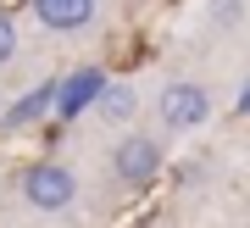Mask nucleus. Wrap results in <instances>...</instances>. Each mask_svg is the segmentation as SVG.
<instances>
[{
	"mask_svg": "<svg viewBox=\"0 0 250 228\" xmlns=\"http://www.w3.org/2000/svg\"><path fill=\"white\" fill-rule=\"evenodd\" d=\"M34 17L50 34H78L95 23V0H34Z\"/></svg>",
	"mask_w": 250,
	"mask_h": 228,
	"instance_id": "5",
	"label": "nucleus"
},
{
	"mask_svg": "<svg viewBox=\"0 0 250 228\" xmlns=\"http://www.w3.org/2000/svg\"><path fill=\"white\" fill-rule=\"evenodd\" d=\"M11 56H17V28H11V17L0 11V67H6Z\"/></svg>",
	"mask_w": 250,
	"mask_h": 228,
	"instance_id": "8",
	"label": "nucleus"
},
{
	"mask_svg": "<svg viewBox=\"0 0 250 228\" xmlns=\"http://www.w3.org/2000/svg\"><path fill=\"white\" fill-rule=\"evenodd\" d=\"M156 112H161V123L172 134H189V128H200L206 117H211V95H206L200 84H167L161 100H156Z\"/></svg>",
	"mask_w": 250,
	"mask_h": 228,
	"instance_id": "2",
	"label": "nucleus"
},
{
	"mask_svg": "<svg viewBox=\"0 0 250 228\" xmlns=\"http://www.w3.org/2000/svg\"><path fill=\"white\" fill-rule=\"evenodd\" d=\"M134 112H139L134 84H106V89H100V100H95V117H100V123H128Z\"/></svg>",
	"mask_w": 250,
	"mask_h": 228,
	"instance_id": "6",
	"label": "nucleus"
},
{
	"mask_svg": "<svg viewBox=\"0 0 250 228\" xmlns=\"http://www.w3.org/2000/svg\"><path fill=\"white\" fill-rule=\"evenodd\" d=\"M111 173L123 178V184H150L161 173V145L150 134H128V139L111 150Z\"/></svg>",
	"mask_w": 250,
	"mask_h": 228,
	"instance_id": "3",
	"label": "nucleus"
},
{
	"mask_svg": "<svg viewBox=\"0 0 250 228\" xmlns=\"http://www.w3.org/2000/svg\"><path fill=\"white\" fill-rule=\"evenodd\" d=\"M22 201L34 211H67L78 201V173L62 167V161H34L22 173Z\"/></svg>",
	"mask_w": 250,
	"mask_h": 228,
	"instance_id": "1",
	"label": "nucleus"
},
{
	"mask_svg": "<svg viewBox=\"0 0 250 228\" xmlns=\"http://www.w3.org/2000/svg\"><path fill=\"white\" fill-rule=\"evenodd\" d=\"M56 106V84H39V89H28V95L11 106L6 112V128H28V123H39V117H45Z\"/></svg>",
	"mask_w": 250,
	"mask_h": 228,
	"instance_id": "7",
	"label": "nucleus"
},
{
	"mask_svg": "<svg viewBox=\"0 0 250 228\" xmlns=\"http://www.w3.org/2000/svg\"><path fill=\"white\" fill-rule=\"evenodd\" d=\"M217 17L233 23V17H245V0H217Z\"/></svg>",
	"mask_w": 250,
	"mask_h": 228,
	"instance_id": "9",
	"label": "nucleus"
},
{
	"mask_svg": "<svg viewBox=\"0 0 250 228\" xmlns=\"http://www.w3.org/2000/svg\"><path fill=\"white\" fill-rule=\"evenodd\" d=\"M100 89H106V72H100V67H78L72 78L56 84V117H83V112H95Z\"/></svg>",
	"mask_w": 250,
	"mask_h": 228,
	"instance_id": "4",
	"label": "nucleus"
}]
</instances>
